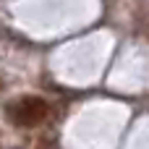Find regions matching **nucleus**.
<instances>
[{
    "mask_svg": "<svg viewBox=\"0 0 149 149\" xmlns=\"http://www.w3.org/2000/svg\"><path fill=\"white\" fill-rule=\"evenodd\" d=\"M8 113H10V120H13L16 126L31 128V126H37V123L45 120V115H47V102H45L42 97H21V100H16V102L10 105Z\"/></svg>",
    "mask_w": 149,
    "mask_h": 149,
    "instance_id": "1",
    "label": "nucleus"
},
{
    "mask_svg": "<svg viewBox=\"0 0 149 149\" xmlns=\"http://www.w3.org/2000/svg\"><path fill=\"white\" fill-rule=\"evenodd\" d=\"M0 86H3V84H0Z\"/></svg>",
    "mask_w": 149,
    "mask_h": 149,
    "instance_id": "2",
    "label": "nucleus"
}]
</instances>
